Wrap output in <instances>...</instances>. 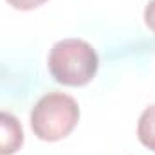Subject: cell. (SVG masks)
<instances>
[{"label":"cell","instance_id":"6da1fadb","mask_svg":"<svg viewBox=\"0 0 155 155\" xmlns=\"http://www.w3.org/2000/svg\"><path fill=\"white\" fill-rule=\"evenodd\" d=\"M47 67L58 83L67 87H83L96 76L99 60L88 41L67 38L52 45Z\"/></svg>","mask_w":155,"mask_h":155},{"label":"cell","instance_id":"7a4b0ae2","mask_svg":"<svg viewBox=\"0 0 155 155\" xmlns=\"http://www.w3.org/2000/svg\"><path fill=\"white\" fill-rule=\"evenodd\" d=\"M79 121L76 99L63 92H49L41 96L31 110V128L41 141L65 139Z\"/></svg>","mask_w":155,"mask_h":155},{"label":"cell","instance_id":"3957f363","mask_svg":"<svg viewBox=\"0 0 155 155\" xmlns=\"http://www.w3.org/2000/svg\"><path fill=\"white\" fill-rule=\"evenodd\" d=\"M24 144V130L16 117L0 110V155H15Z\"/></svg>","mask_w":155,"mask_h":155},{"label":"cell","instance_id":"277c9868","mask_svg":"<svg viewBox=\"0 0 155 155\" xmlns=\"http://www.w3.org/2000/svg\"><path fill=\"white\" fill-rule=\"evenodd\" d=\"M137 137L143 146L155 152V103L143 110L137 123Z\"/></svg>","mask_w":155,"mask_h":155},{"label":"cell","instance_id":"5b68a950","mask_svg":"<svg viewBox=\"0 0 155 155\" xmlns=\"http://www.w3.org/2000/svg\"><path fill=\"white\" fill-rule=\"evenodd\" d=\"M9 5H13L15 9H20V11H31V9H36L41 4H45L47 0H7Z\"/></svg>","mask_w":155,"mask_h":155},{"label":"cell","instance_id":"8992f818","mask_svg":"<svg viewBox=\"0 0 155 155\" xmlns=\"http://www.w3.org/2000/svg\"><path fill=\"white\" fill-rule=\"evenodd\" d=\"M144 24L155 33V0H150L144 9Z\"/></svg>","mask_w":155,"mask_h":155}]
</instances>
